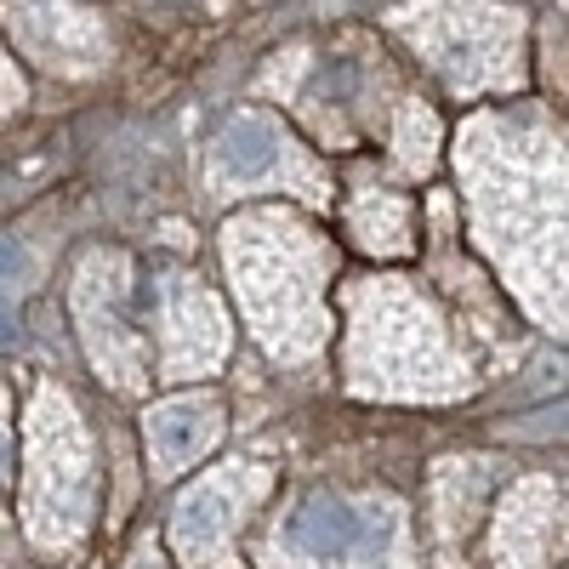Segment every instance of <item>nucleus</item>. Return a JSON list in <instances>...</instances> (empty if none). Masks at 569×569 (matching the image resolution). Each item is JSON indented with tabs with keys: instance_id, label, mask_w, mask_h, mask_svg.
<instances>
[{
	"instance_id": "obj_5",
	"label": "nucleus",
	"mask_w": 569,
	"mask_h": 569,
	"mask_svg": "<svg viewBox=\"0 0 569 569\" xmlns=\"http://www.w3.org/2000/svg\"><path fill=\"white\" fill-rule=\"evenodd\" d=\"M23 530L40 547H69L91 525L98 501V467H91V439L80 427L74 399L58 382H40L23 410Z\"/></svg>"
},
{
	"instance_id": "obj_15",
	"label": "nucleus",
	"mask_w": 569,
	"mask_h": 569,
	"mask_svg": "<svg viewBox=\"0 0 569 569\" xmlns=\"http://www.w3.org/2000/svg\"><path fill=\"white\" fill-rule=\"evenodd\" d=\"M490 467L485 456H450L433 467V490H427V530L445 558H456L479 525V507L490 501Z\"/></svg>"
},
{
	"instance_id": "obj_14",
	"label": "nucleus",
	"mask_w": 569,
	"mask_h": 569,
	"mask_svg": "<svg viewBox=\"0 0 569 569\" xmlns=\"http://www.w3.org/2000/svg\"><path fill=\"white\" fill-rule=\"evenodd\" d=\"M217 439H222V393L217 388L171 393L142 410V450H149V472L160 485L182 479L194 461H206Z\"/></svg>"
},
{
	"instance_id": "obj_7",
	"label": "nucleus",
	"mask_w": 569,
	"mask_h": 569,
	"mask_svg": "<svg viewBox=\"0 0 569 569\" xmlns=\"http://www.w3.org/2000/svg\"><path fill=\"white\" fill-rule=\"evenodd\" d=\"M206 182L222 200L268 194V188H284L308 206L337 200V182L313 160V149H302V137L268 109H240L217 126V137L206 142Z\"/></svg>"
},
{
	"instance_id": "obj_6",
	"label": "nucleus",
	"mask_w": 569,
	"mask_h": 569,
	"mask_svg": "<svg viewBox=\"0 0 569 569\" xmlns=\"http://www.w3.org/2000/svg\"><path fill=\"white\" fill-rule=\"evenodd\" d=\"M388 29L416 46L450 98L512 91L525 74V18L507 7H388Z\"/></svg>"
},
{
	"instance_id": "obj_4",
	"label": "nucleus",
	"mask_w": 569,
	"mask_h": 569,
	"mask_svg": "<svg viewBox=\"0 0 569 569\" xmlns=\"http://www.w3.org/2000/svg\"><path fill=\"white\" fill-rule=\"evenodd\" d=\"M262 569H416L405 507L376 490H308L273 518Z\"/></svg>"
},
{
	"instance_id": "obj_9",
	"label": "nucleus",
	"mask_w": 569,
	"mask_h": 569,
	"mask_svg": "<svg viewBox=\"0 0 569 569\" xmlns=\"http://www.w3.org/2000/svg\"><path fill=\"white\" fill-rule=\"evenodd\" d=\"M382 52H365V46H330V52H291L273 63V74L262 86H279L284 103H291L313 131L325 149H353V137L376 120V103L370 91L382 86Z\"/></svg>"
},
{
	"instance_id": "obj_3",
	"label": "nucleus",
	"mask_w": 569,
	"mask_h": 569,
	"mask_svg": "<svg viewBox=\"0 0 569 569\" xmlns=\"http://www.w3.org/2000/svg\"><path fill=\"white\" fill-rule=\"evenodd\" d=\"M348 342L342 370L359 399H461L472 393V353L450 313L416 279H348L342 284Z\"/></svg>"
},
{
	"instance_id": "obj_21",
	"label": "nucleus",
	"mask_w": 569,
	"mask_h": 569,
	"mask_svg": "<svg viewBox=\"0 0 569 569\" xmlns=\"http://www.w3.org/2000/svg\"><path fill=\"white\" fill-rule=\"evenodd\" d=\"M126 569H166V558H160V547L154 541H142L137 552H131V563Z\"/></svg>"
},
{
	"instance_id": "obj_2",
	"label": "nucleus",
	"mask_w": 569,
	"mask_h": 569,
	"mask_svg": "<svg viewBox=\"0 0 569 569\" xmlns=\"http://www.w3.org/2000/svg\"><path fill=\"white\" fill-rule=\"evenodd\" d=\"M222 262L251 337L273 359H313L337 313H330V279H337V246L297 211H246L222 222Z\"/></svg>"
},
{
	"instance_id": "obj_1",
	"label": "nucleus",
	"mask_w": 569,
	"mask_h": 569,
	"mask_svg": "<svg viewBox=\"0 0 569 569\" xmlns=\"http://www.w3.org/2000/svg\"><path fill=\"white\" fill-rule=\"evenodd\" d=\"M467 228L525 313L563 337V126L547 109H485L456 142Z\"/></svg>"
},
{
	"instance_id": "obj_20",
	"label": "nucleus",
	"mask_w": 569,
	"mask_h": 569,
	"mask_svg": "<svg viewBox=\"0 0 569 569\" xmlns=\"http://www.w3.org/2000/svg\"><path fill=\"white\" fill-rule=\"evenodd\" d=\"M7 410H12V393H7V382H0V490L12 485V467H18V439L7 427Z\"/></svg>"
},
{
	"instance_id": "obj_10",
	"label": "nucleus",
	"mask_w": 569,
	"mask_h": 569,
	"mask_svg": "<svg viewBox=\"0 0 569 569\" xmlns=\"http://www.w3.org/2000/svg\"><path fill=\"white\" fill-rule=\"evenodd\" d=\"M273 490V467L262 461H222L200 472L171 507V547L182 569H246L240 530Z\"/></svg>"
},
{
	"instance_id": "obj_17",
	"label": "nucleus",
	"mask_w": 569,
	"mask_h": 569,
	"mask_svg": "<svg viewBox=\"0 0 569 569\" xmlns=\"http://www.w3.org/2000/svg\"><path fill=\"white\" fill-rule=\"evenodd\" d=\"M439 149H445L439 114L427 109L421 98H399V109H393V166L405 177H433Z\"/></svg>"
},
{
	"instance_id": "obj_18",
	"label": "nucleus",
	"mask_w": 569,
	"mask_h": 569,
	"mask_svg": "<svg viewBox=\"0 0 569 569\" xmlns=\"http://www.w3.org/2000/svg\"><path fill=\"white\" fill-rule=\"evenodd\" d=\"M34 279V257L23 240H0V342L18 337V302Z\"/></svg>"
},
{
	"instance_id": "obj_11",
	"label": "nucleus",
	"mask_w": 569,
	"mask_h": 569,
	"mask_svg": "<svg viewBox=\"0 0 569 569\" xmlns=\"http://www.w3.org/2000/svg\"><path fill=\"white\" fill-rule=\"evenodd\" d=\"M74 313H80V337L91 365L103 370V382L120 393L149 388V342L137 330L131 313V279L120 251H91L74 273Z\"/></svg>"
},
{
	"instance_id": "obj_19",
	"label": "nucleus",
	"mask_w": 569,
	"mask_h": 569,
	"mask_svg": "<svg viewBox=\"0 0 569 569\" xmlns=\"http://www.w3.org/2000/svg\"><path fill=\"white\" fill-rule=\"evenodd\" d=\"M29 103V86H23V69L12 63V52L0 46V120H12L18 109Z\"/></svg>"
},
{
	"instance_id": "obj_13",
	"label": "nucleus",
	"mask_w": 569,
	"mask_h": 569,
	"mask_svg": "<svg viewBox=\"0 0 569 569\" xmlns=\"http://www.w3.org/2000/svg\"><path fill=\"white\" fill-rule=\"evenodd\" d=\"M7 34L52 74H91L109 63V29L91 7H7Z\"/></svg>"
},
{
	"instance_id": "obj_16",
	"label": "nucleus",
	"mask_w": 569,
	"mask_h": 569,
	"mask_svg": "<svg viewBox=\"0 0 569 569\" xmlns=\"http://www.w3.org/2000/svg\"><path fill=\"white\" fill-rule=\"evenodd\" d=\"M342 228L365 257H410L416 251V206H410V194L382 188V182H353L348 188Z\"/></svg>"
},
{
	"instance_id": "obj_12",
	"label": "nucleus",
	"mask_w": 569,
	"mask_h": 569,
	"mask_svg": "<svg viewBox=\"0 0 569 569\" xmlns=\"http://www.w3.org/2000/svg\"><path fill=\"white\" fill-rule=\"evenodd\" d=\"M563 552V485L547 472L518 479L490 530V569H558Z\"/></svg>"
},
{
	"instance_id": "obj_8",
	"label": "nucleus",
	"mask_w": 569,
	"mask_h": 569,
	"mask_svg": "<svg viewBox=\"0 0 569 569\" xmlns=\"http://www.w3.org/2000/svg\"><path fill=\"white\" fill-rule=\"evenodd\" d=\"M131 291H137L131 313L142 342H149V365L160 370L154 382H194V376H211L228 359L233 330L217 297L200 284V273L154 268L149 284H131Z\"/></svg>"
}]
</instances>
